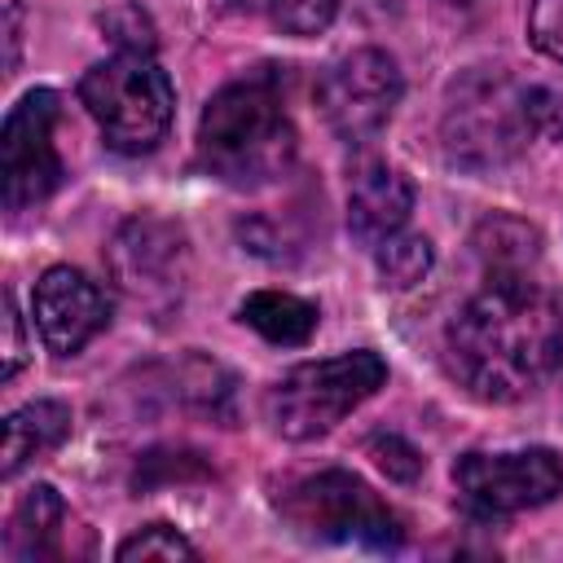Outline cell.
I'll return each mask as SVG.
<instances>
[{"label":"cell","instance_id":"obj_8","mask_svg":"<svg viewBox=\"0 0 563 563\" xmlns=\"http://www.w3.org/2000/svg\"><path fill=\"white\" fill-rule=\"evenodd\" d=\"M400 92H405V79H400V66L391 53L352 48L321 75L317 106L339 141L365 145L387 128L391 110L400 106Z\"/></svg>","mask_w":563,"mask_h":563},{"label":"cell","instance_id":"obj_4","mask_svg":"<svg viewBox=\"0 0 563 563\" xmlns=\"http://www.w3.org/2000/svg\"><path fill=\"white\" fill-rule=\"evenodd\" d=\"M79 101L114 154H150L176 114V88L145 48H119L79 79Z\"/></svg>","mask_w":563,"mask_h":563},{"label":"cell","instance_id":"obj_11","mask_svg":"<svg viewBox=\"0 0 563 563\" xmlns=\"http://www.w3.org/2000/svg\"><path fill=\"white\" fill-rule=\"evenodd\" d=\"M110 268L136 303H172L185 282V238L167 220L136 216L114 233Z\"/></svg>","mask_w":563,"mask_h":563},{"label":"cell","instance_id":"obj_15","mask_svg":"<svg viewBox=\"0 0 563 563\" xmlns=\"http://www.w3.org/2000/svg\"><path fill=\"white\" fill-rule=\"evenodd\" d=\"M238 317L255 334H264L268 343H282V347H299L317 330V303H308L290 290H255L242 299Z\"/></svg>","mask_w":563,"mask_h":563},{"label":"cell","instance_id":"obj_22","mask_svg":"<svg viewBox=\"0 0 563 563\" xmlns=\"http://www.w3.org/2000/svg\"><path fill=\"white\" fill-rule=\"evenodd\" d=\"M374 453H378V466L391 475V479H418V471H422V457L400 440V435H378L374 440Z\"/></svg>","mask_w":563,"mask_h":563},{"label":"cell","instance_id":"obj_3","mask_svg":"<svg viewBox=\"0 0 563 563\" xmlns=\"http://www.w3.org/2000/svg\"><path fill=\"white\" fill-rule=\"evenodd\" d=\"M523 88L528 84H519L501 66H471L466 75H457L440 114L449 163L466 172H493L515 163L532 141Z\"/></svg>","mask_w":563,"mask_h":563},{"label":"cell","instance_id":"obj_16","mask_svg":"<svg viewBox=\"0 0 563 563\" xmlns=\"http://www.w3.org/2000/svg\"><path fill=\"white\" fill-rule=\"evenodd\" d=\"M475 251L484 255L488 273H532L541 260V238L515 216H493L475 229Z\"/></svg>","mask_w":563,"mask_h":563},{"label":"cell","instance_id":"obj_21","mask_svg":"<svg viewBox=\"0 0 563 563\" xmlns=\"http://www.w3.org/2000/svg\"><path fill=\"white\" fill-rule=\"evenodd\" d=\"M528 35L545 57L563 62V0H532L528 4Z\"/></svg>","mask_w":563,"mask_h":563},{"label":"cell","instance_id":"obj_13","mask_svg":"<svg viewBox=\"0 0 563 563\" xmlns=\"http://www.w3.org/2000/svg\"><path fill=\"white\" fill-rule=\"evenodd\" d=\"M66 550H70V506L53 484H35L9 515L4 554L13 563H35V559H62Z\"/></svg>","mask_w":563,"mask_h":563},{"label":"cell","instance_id":"obj_10","mask_svg":"<svg viewBox=\"0 0 563 563\" xmlns=\"http://www.w3.org/2000/svg\"><path fill=\"white\" fill-rule=\"evenodd\" d=\"M31 312H35L40 343L53 356H75L106 330L110 299L88 273H79L70 264H53L40 273L35 290H31Z\"/></svg>","mask_w":563,"mask_h":563},{"label":"cell","instance_id":"obj_14","mask_svg":"<svg viewBox=\"0 0 563 563\" xmlns=\"http://www.w3.org/2000/svg\"><path fill=\"white\" fill-rule=\"evenodd\" d=\"M70 435V409L62 400H31L22 409H13L4 418V462H0V475L13 479L22 466L40 462L44 453L62 449V440Z\"/></svg>","mask_w":563,"mask_h":563},{"label":"cell","instance_id":"obj_5","mask_svg":"<svg viewBox=\"0 0 563 563\" xmlns=\"http://www.w3.org/2000/svg\"><path fill=\"white\" fill-rule=\"evenodd\" d=\"M383 383H387V361L369 347H356V352H339V356L303 361L286 369L273 383L264 409L277 435L317 440L334 431L356 405H365Z\"/></svg>","mask_w":563,"mask_h":563},{"label":"cell","instance_id":"obj_24","mask_svg":"<svg viewBox=\"0 0 563 563\" xmlns=\"http://www.w3.org/2000/svg\"><path fill=\"white\" fill-rule=\"evenodd\" d=\"M233 9H264V0H229Z\"/></svg>","mask_w":563,"mask_h":563},{"label":"cell","instance_id":"obj_9","mask_svg":"<svg viewBox=\"0 0 563 563\" xmlns=\"http://www.w3.org/2000/svg\"><path fill=\"white\" fill-rule=\"evenodd\" d=\"M57 114H62V106H57L53 88H31L9 110L4 132H0V180H4L9 211H26V207L44 202L62 185L66 163L53 141Z\"/></svg>","mask_w":563,"mask_h":563},{"label":"cell","instance_id":"obj_6","mask_svg":"<svg viewBox=\"0 0 563 563\" xmlns=\"http://www.w3.org/2000/svg\"><path fill=\"white\" fill-rule=\"evenodd\" d=\"M282 515L290 528L317 541H356L369 550H396L405 528L396 510L352 471H321L299 479L282 497Z\"/></svg>","mask_w":563,"mask_h":563},{"label":"cell","instance_id":"obj_20","mask_svg":"<svg viewBox=\"0 0 563 563\" xmlns=\"http://www.w3.org/2000/svg\"><path fill=\"white\" fill-rule=\"evenodd\" d=\"M523 106H528V123H532V136H545V141H563V92H559V88H545V84H528V88H523Z\"/></svg>","mask_w":563,"mask_h":563},{"label":"cell","instance_id":"obj_18","mask_svg":"<svg viewBox=\"0 0 563 563\" xmlns=\"http://www.w3.org/2000/svg\"><path fill=\"white\" fill-rule=\"evenodd\" d=\"M273 26L282 35H295V40H308V35H321L334 13H339V0H264Z\"/></svg>","mask_w":563,"mask_h":563},{"label":"cell","instance_id":"obj_1","mask_svg":"<svg viewBox=\"0 0 563 563\" xmlns=\"http://www.w3.org/2000/svg\"><path fill=\"white\" fill-rule=\"evenodd\" d=\"M444 352L475 400H523L563 365V303L532 273H488L449 321Z\"/></svg>","mask_w":563,"mask_h":563},{"label":"cell","instance_id":"obj_17","mask_svg":"<svg viewBox=\"0 0 563 563\" xmlns=\"http://www.w3.org/2000/svg\"><path fill=\"white\" fill-rule=\"evenodd\" d=\"M431 260H435L431 242H427L422 233H405V229L374 246V264H378V277H383L387 290H409V286H418V282L431 273Z\"/></svg>","mask_w":563,"mask_h":563},{"label":"cell","instance_id":"obj_19","mask_svg":"<svg viewBox=\"0 0 563 563\" xmlns=\"http://www.w3.org/2000/svg\"><path fill=\"white\" fill-rule=\"evenodd\" d=\"M114 554H119L123 563H132V559H198V550H194L172 523H145V528L132 532Z\"/></svg>","mask_w":563,"mask_h":563},{"label":"cell","instance_id":"obj_7","mask_svg":"<svg viewBox=\"0 0 563 563\" xmlns=\"http://www.w3.org/2000/svg\"><path fill=\"white\" fill-rule=\"evenodd\" d=\"M453 488L466 515L510 519L563 497V457L554 449H475L453 462Z\"/></svg>","mask_w":563,"mask_h":563},{"label":"cell","instance_id":"obj_12","mask_svg":"<svg viewBox=\"0 0 563 563\" xmlns=\"http://www.w3.org/2000/svg\"><path fill=\"white\" fill-rule=\"evenodd\" d=\"M413 211V185L391 163H361L347 180V229L361 246H378L405 229Z\"/></svg>","mask_w":563,"mask_h":563},{"label":"cell","instance_id":"obj_2","mask_svg":"<svg viewBox=\"0 0 563 563\" xmlns=\"http://www.w3.org/2000/svg\"><path fill=\"white\" fill-rule=\"evenodd\" d=\"M198 158L233 189H260L286 176L295 163V123L273 66L224 84L207 101L198 119Z\"/></svg>","mask_w":563,"mask_h":563},{"label":"cell","instance_id":"obj_23","mask_svg":"<svg viewBox=\"0 0 563 563\" xmlns=\"http://www.w3.org/2000/svg\"><path fill=\"white\" fill-rule=\"evenodd\" d=\"M26 361V334H22V317H18V303L13 295H4V383L18 378Z\"/></svg>","mask_w":563,"mask_h":563}]
</instances>
